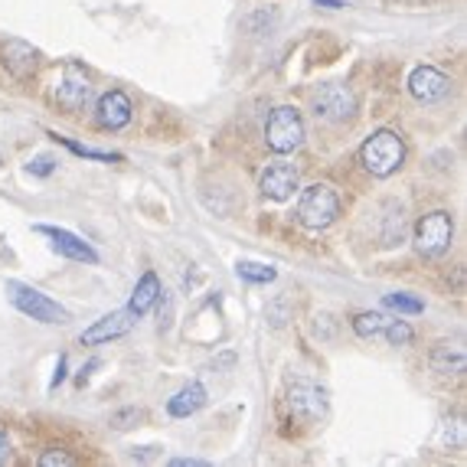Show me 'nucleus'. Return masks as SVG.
Instances as JSON below:
<instances>
[{"label":"nucleus","instance_id":"f257e3e1","mask_svg":"<svg viewBox=\"0 0 467 467\" xmlns=\"http://www.w3.org/2000/svg\"><path fill=\"white\" fill-rule=\"evenodd\" d=\"M359 164L379 180L392 177V173L405 164V140L399 138L392 128H379V131H373L367 140H363V148H359Z\"/></svg>","mask_w":467,"mask_h":467},{"label":"nucleus","instance_id":"f03ea898","mask_svg":"<svg viewBox=\"0 0 467 467\" xmlns=\"http://www.w3.org/2000/svg\"><path fill=\"white\" fill-rule=\"evenodd\" d=\"M7 301L14 304L16 311L24 314V317L36 320V324H69V311H66L63 304L53 301L49 295H43L39 288L33 285H24V281H7Z\"/></svg>","mask_w":467,"mask_h":467},{"label":"nucleus","instance_id":"7ed1b4c3","mask_svg":"<svg viewBox=\"0 0 467 467\" xmlns=\"http://www.w3.org/2000/svg\"><path fill=\"white\" fill-rule=\"evenodd\" d=\"M337 216H340V196H337V190L327 187V183H314V187L304 190L301 200H297V223L314 229V233L334 226Z\"/></svg>","mask_w":467,"mask_h":467},{"label":"nucleus","instance_id":"20e7f679","mask_svg":"<svg viewBox=\"0 0 467 467\" xmlns=\"http://www.w3.org/2000/svg\"><path fill=\"white\" fill-rule=\"evenodd\" d=\"M265 144L275 154H291L304 144V118L295 105H281L265 121Z\"/></svg>","mask_w":467,"mask_h":467},{"label":"nucleus","instance_id":"39448f33","mask_svg":"<svg viewBox=\"0 0 467 467\" xmlns=\"http://www.w3.org/2000/svg\"><path fill=\"white\" fill-rule=\"evenodd\" d=\"M451 239H454V219L451 213L444 210L421 216L419 226H415V249L425 258H441L444 252L451 249Z\"/></svg>","mask_w":467,"mask_h":467},{"label":"nucleus","instance_id":"423d86ee","mask_svg":"<svg viewBox=\"0 0 467 467\" xmlns=\"http://www.w3.org/2000/svg\"><path fill=\"white\" fill-rule=\"evenodd\" d=\"M285 412L297 425H317L327 415V392L317 382H295L285 396Z\"/></svg>","mask_w":467,"mask_h":467},{"label":"nucleus","instance_id":"0eeeda50","mask_svg":"<svg viewBox=\"0 0 467 467\" xmlns=\"http://www.w3.org/2000/svg\"><path fill=\"white\" fill-rule=\"evenodd\" d=\"M311 109L314 118L324 121V125H343L357 111V99H353V92L347 86H320L311 95Z\"/></svg>","mask_w":467,"mask_h":467},{"label":"nucleus","instance_id":"6e6552de","mask_svg":"<svg viewBox=\"0 0 467 467\" xmlns=\"http://www.w3.org/2000/svg\"><path fill=\"white\" fill-rule=\"evenodd\" d=\"M53 99L63 111L76 115V111L86 109V101L92 99V82H88V76L78 69V66H66V72L59 76V82H56V88H53Z\"/></svg>","mask_w":467,"mask_h":467},{"label":"nucleus","instance_id":"1a4fd4ad","mask_svg":"<svg viewBox=\"0 0 467 467\" xmlns=\"http://www.w3.org/2000/svg\"><path fill=\"white\" fill-rule=\"evenodd\" d=\"M134 324H138V317H134V314L128 311V307H121V311L105 314V317L95 320L92 327L82 330V334H78V343H82V347H99V343L121 340V337L131 334Z\"/></svg>","mask_w":467,"mask_h":467},{"label":"nucleus","instance_id":"9d476101","mask_svg":"<svg viewBox=\"0 0 467 467\" xmlns=\"http://www.w3.org/2000/svg\"><path fill=\"white\" fill-rule=\"evenodd\" d=\"M409 92L421 105H435V101H444L451 95V78L444 76L441 69H435V66H419L409 76Z\"/></svg>","mask_w":467,"mask_h":467},{"label":"nucleus","instance_id":"9b49d317","mask_svg":"<svg viewBox=\"0 0 467 467\" xmlns=\"http://www.w3.org/2000/svg\"><path fill=\"white\" fill-rule=\"evenodd\" d=\"M39 235H47L49 242H53V249L59 252L63 258H69V262H82V265H99V252L88 245L82 235L69 233V229L63 226H36Z\"/></svg>","mask_w":467,"mask_h":467},{"label":"nucleus","instance_id":"f8f14e48","mask_svg":"<svg viewBox=\"0 0 467 467\" xmlns=\"http://www.w3.org/2000/svg\"><path fill=\"white\" fill-rule=\"evenodd\" d=\"M0 63H4V69H7L16 82H30L39 69V53L30 43H24V39H7V43L0 47Z\"/></svg>","mask_w":467,"mask_h":467},{"label":"nucleus","instance_id":"ddd939ff","mask_svg":"<svg viewBox=\"0 0 467 467\" xmlns=\"http://www.w3.org/2000/svg\"><path fill=\"white\" fill-rule=\"evenodd\" d=\"M134 109H131V99H128L121 88H111L99 99L95 105V121H99L105 131H121V128L131 125Z\"/></svg>","mask_w":467,"mask_h":467},{"label":"nucleus","instance_id":"4468645a","mask_svg":"<svg viewBox=\"0 0 467 467\" xmlns=\"http://www.w3.org/2000/svg\"><path fill=\"white\" fill-rule=\"evenodd\" d=\"M297 183H301V177H297V167L275 161V164H268L265 171H262L258 190H262V196H265V200L285 202V200H291V196H295Z\"/></svg>","mask_w":467,"mask_h":467},{"label":"nucleus","instance_id":"2eb2a0df","mask_svg":"<svg viewBox=\"0 0 467 467\" xmlns=\"http://www.w3.org/2000/svg\"><path fill=\"white\" fill-rule=\"evenodd\" d=\"M164 297V288H161V278H157L154 272H144L138 278V285H134L131 291V301H128V311L134 314V317H144V314H150L157 307V301Z\"/></svg>","mask_w":467,"mask_h":467},{"label":"nucleus","instance_id":"dca6fc26","mask_svg":"<svg viewBox=\"0 0 467 467\" xmlns=\"http://www.w3.org/2000/svg\"><path fill=\"white\" fill-rule=\"evenodd\" d=\"M202 405H206V386H202L200 379H193V382H187L177 396L167 399V415H171V419H190V415L200 412Z\"/></svg>","mask_w":467,"mask_h":467},{"label":"nucleus","instance_id":"f3484780","mask_svg":"<svg viewBox=\"0 0 467 467\" xmlns=\"http://www.w3.org/2000/svg\"><path fill=\"white\" fill-rule=\"evenodd\" d=\"M431 369L441 376H461L467 367V353L461 343H438L435 350H431Z\"/></svg>","mask_w":467,"mask_h":467},{"label":"nucleus","instance_id":"a211bd4d","mask_svg":"<svg viewBox=\"0 0 467 467\" xmlns=\"http://www.w3.org/2000/svg\"><path fill=\"white\" fill-rule=\"evenodd\" d=\"M382 304L389 307V311L396 314H409V317H415V314H425V301L415 295H409V291H392V295H382Z\"/></svg>","mask_w":467,"mask_h":467},{"label":"nucleus","instance_id":"6ab92c4d","mask_svg":"<svg viewBox=\"0 0 467 467\" xmlns=\"http://www.w3.org/2000/svg\"><path fill=\"white\" fill-rule=\"evenodd\" d=\"M386 324H389V317H386V314L363 311V314H357V317H353V334L363 337V340H369V337H382Z\"/></svg>","mask_w":467,"mask_h":467},{"label":"nucleus","instance_id":"aec40b11","mask_svg":"<svg viewBox=\"0 0 467 467\" xmlns=\"http://www.w3.org/2000/svg\"><path fill=\"white\" fill-rule=\"evenodd\" d=\"M235 275H239L242 281H249V285H268V281L278 278V268L265 265V262H239Z\"/></svg>","mask_w":467,"mask_h":467},{"label":"nucleus","instance_id":"412c9836","mask_svg":"<svg viewBox=\"0 0 467 467\" xmlns=\"http://www.w3.org/2000/svg\"><path fill=\"white\" fill-rule=\"evenodd\" d=\"M56 140L66 144L76 157H86V161H99V164H121V161H125V157L115 154V150H95V148H86V144H76V140H69V138H56Z\"/></svg>","mask_w":467,"mask_h":467},{"label":"nucleus","instance_id":"4be33fe9","mask_svg":"<svg viewBox=\"0 0 467 467\" xmlns=\"http://www.w3.org/2000/svg\"><path fill=\"white\" fill-rule=\"evenodd\" d=\"M382 337H386V343H389V347H409V343L415 340V330L409 327V320H392L389 317V324H386Z\"/></svg>","mask_w":467,"mask_h":467},{"label":"nucleus","instance_id":"5701e85b","mask_svg":"<svg viewBox=\"0 0 467 467\" xmlns=\"http://www.w3.org/2000/svg\"><path fill=\"white\" fill-rule=\"evenodd\" d=\"M39 467H76V454H69L66 448H49V451H43L36 458Z\"/></svg>","mask_w":467,"mask_h":467},{"label":"nucleus","instance_id":"b1692460","mask_svg":"<svg viewBox=\"0 0 467 467\" xmlns=\"http://www.w3.org/2000/svg\"><path fill=\"white\" fill-rule=\"evenodd\" d=\"M56 167H59V161H56L53 154H36L30 164H26V171H30L33 177H53Z\"/></svg>","mask_w":467,"mask_h":467},{"label":"nucleus","instance_id":"393cba45","mask_svg":"<svg viewBox=\"0 0 467 467\" xmlns=\"http://www.w3.org/2000/svg\"><path fill=\"white\" fill-rule=\"evenodd\" d=\"M131 421H140L138 409H125V412L111 415V425H115V429H131Z\"/></svg>","mask_w":467,"mask_h":467},{"label":"nucleus","instance_id":"a878e982","mask_svg":"<svg viewBox=\"0 0 467 467\" xmlns=\"http://www.w3.org/2000/svg\"><path fill=\"white\" fill-rule=\"evenodd\" d=\"M10 454H14V448H10V435H7L4 429H0V467L7 464Z\"/></svg>","mask_w":467,"mask_h":467},{"label":"nucleus","instance_id":"bb28decb","mask_svg":"<svg viewBox=\"0 0 467 467\" xmlns=\"http://www.w3.org/2000/svg\"><path fill=\"white\" fill-rule=\"evenodd\" d=\"M66 369H69V359L59 357V363H56V376H53V382H49V389H56L59 382H66Z\"/></svg>","mask_w":467,"mask_h":467},{"label":"nucleus","instance_id":"cd10ccee","mask_svg":"<svg viewBox=\"0 0 467 467\" xmlns=\"http://www.w3.org/2000/svg\"><path fill=\"white\" fill-rule=\"evenodd\" d=\"M171 467H210V461H202V458H173Z\"/></svg>","mask_w":467,"mask_h":467},{"label":"nucleus","instance_id":"c85d7f7f","mask_svg":"<svg viewBox=\"0 0 467 467\" xmlns=\"http://www.w3.org/2000/svg\"><path fill=\"white\" fill-rule=\"evenodd\" d=\"M314 7H324V10H343L347 4L343 0H314Z\"/></svg>","mask_w":467,"mask_h":467}]
</instances>
